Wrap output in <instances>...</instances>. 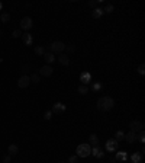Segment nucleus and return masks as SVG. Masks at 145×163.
<instances>
[{"label": "nucleus", "mask_w": 145, "mask_h": 163, "mask_svg": "<svg viewBox=\"0 0 145 163\" xmlns=\"http://www.w3.org/2000/svg\"><path fill=\"white\" fill-rule=\"evenodd\" d=\"M125 140H126V141H128L129 144L135 143V141H136V133H134V131L126 133V134H125Z\"/></svg>", "instance_id": "obj_11"}, {"label": "nucleus", "mask_w": 145, "mask_h": 163, "mask_svg": "<svg viewBox=\"0 0 145 163\" xmlns=\"http://www.w3.org/2000/svg\"><path fill=\"white\" fill-rule=\"evenodd\" d=\"M29 67H31V66H23V67H22V70H23V72H28Z\"/></svg>", "instance_id": "obj_36"}, {"label": "nucleus", "mask_w": 145, "mask_h": 163, "mask_svg": "<svg viewBox=\"0 0 145 163\" xmlns=\"http://www.w3.org/2000/svg\"><path fill=\"white\" fill-rule=\"evenodd\" d=\"M50 53H52L54 55L55 54H62L64 51H65V44L62 42V41H54V42H51V45H50Z\"/></svg>", "instance_id": "obj_2"}, {"label": "nucleus", "mask_w": 145, "mask_h": 163, "mask_svg": "<svg viewBox=\"0 0 145 163\" xmlns=\"http://www.w3.org/2000/svg\"><path fill=\"white\" fill-rule=\"evenodd\" d=\"M22 41H23V44L25 45H32V42H34V37L29 34V32H25V34H22Z\"/></svg>", "instance_id": "obj_10"}, {"label": "nucleus", "mask_w": 145, "mask_h": 163, "mask_svg": "<svg viewBox=\"0 0 145 163\" xmlns=\"http://www.w3.org/2000/svg\"><path fill=\"white\" fill-rule=\"evenodd\" d=\"M91 154H94L96 157H103V156H105V153L100 152V147H99V146H94V147L91 149Z\"/></svg>", "instance_id": "obj_18"}, {"label": "nucleus", "mask_w": 145, "mask_h": 163, "mask_svg": "<svg viewBox=\"0 0 145 163\" xmlns=\"http://www.w3.org/2000/svg\"><path fill=\"white\" fill-rule=\"evenodd\" d=\"M29 83H31V79H29V76H26V74L20 76L19 80H17V86H19L20 89H26V87L29 86Z\"/></svg>", "instance_id": "obj_7"}, {"label": "nucleus", "mask_w": 145, "mask_h": 163, "mask_svg": "<svg viewBox=\"0 0 145 163\" xmlns=\"http://www.w3.org/2000/svg\"><path fill=\"white\" fill-rule=\"evenodd\" d=\"M115 140H117V141H120V140H125V133H124L122 130L116 131V134H115Z\"/></svg>", "instance_id": "obj_23"}, {"label": "nucleus", "mask_w": 145, "mask_h": 163, "mask_svg": "<svg viewBox=\"0 0 145 163\" xmlns=\"http://www.w3.org/2000/svg\"><path fill=\"white\" fill-rule=\"evenodd\" d=\"M119 149V141L117 140H115V138H110V140H107L106 141V150L107 152H116Z\"/></svg>", "instance_id": "obj_5"}, {"label": "nucleus", "mask_w": 145, "mask_h": 163, "mask_svg": "<svg viewBox=\"0 0 145 163\" xmlns=\"http://www.w3.org/2000/svg\"><path fill=\"white\" fill-rule=\"evenodd\" d=\"M44 60H45L48 64H51V63L55 61V55H54L52 53H45V54H44Z\"/></svg>", "instance_id": "obj_16"}, {"label": "nucleus", "mask_w": 145, "mask_h": 163, "mask_svg": "<svg viewBox=\"0 0 145 163\" xmlns=\"http://www.w3.org/2000/svg\"><path fill=\"white\" fill-rule=\"evenodd\" d=\"M58 61H60V64H62V66H68V64H70V58H68V55L64 54V53L58 55Z\"/></svg>", "instance_id": "obj_14"}, {"label": "nucleus", "mask_w": 145, "mask_h": 163, "mask_svg": "<svg viewBox=\"0 0 145 163\" xmlns=\"http://www.w3.org/2000/svg\"><path fill=\"white\" fill-rule=\"evenodd\" d=\"M103 86H102V83H96L94 86H93V90H100Z\"/></svg>", "instance_id": "obj_33"}, {"label": "nucleus", "mask_w": 145, "mask_h": 163, "mask_svg": "<svg viewBox=\"0 0 145 163\" xmlns=\"http://www.w3.org/2000/svg\"><path fill=\"white\" fill-rule=\"evenodd\" d=\"M90 146H99V138H97V135H96V134H90Z\"/></svg>", "instance_id": "obj_20"}, {"label": "nucleus", "mask_w": 145, "mask_h": 163, "mask_svg": "<svg viewBox=\"0 0 145 163\" xmlns=\"http://www.w3.org/2000/svg\"><path fill=\"white\" fill-rule=\"evenodd\" d=\"M7 152H9V156H16L19 153V147L16 144H10L9 149H7Z\"/></svg>", "instance_id": "obj_17"}, {"label": "nucleus", "mask_w": 145, "mask_h": 163, "mask_svg": "<svg viewBox=\"0 0 145 163\" xmlns=\"http://www.w3.org/2000/svg\"><path fill=\"white\" fill-rule=\"evenodd\" d=\"M142 159H144V154H141V153H138V152H135V153L131 154V160H132V163H141Z\"/></svg>", "instance_id": "obj_12"}, {"label": "nucleus", "mask_w": 145, "mask_h": 163, "mask_svg": "<svg viewBox=\"0 0 145 163\" xmlns=\"http://www.w3.org/2000/svg\"><path fill=\"white\" fill-rule=\"evenodd\" d=\"M51 111H52V114H58V115H61V114L65 112V105L61 103V102H55Z\"/></svg>", "instance_id": "obj_9"}, {"label": "nucleus", "mask_w": 145, "mask_h": 163, "mask_svg": "<svg viewBox=\"0 0 145 163\" xmlns=\"http://www.w3.org/2000/svg\"><path fill=\"white\" fill-rule=\"evenodd\" d=\"M115 106V101L110 96H102L97 99V109L99 111H110Z\"/></svg>", "instance_id": "obj_1"}, {"label": "nucleus", "mask_w": 145, "mask_h": 163, "mask_svg": "<svg viewBox=\"0 0 145 163\" xmlns=\"http://www.w3.org/2000/svg\"><path fill=\"white\" fill-rule=\"evenodd\" d=\"M113 10H115L113 5H109V3H107V5H106V7L103 9V12H105V13H113Z\"/></svg>", "instance_id": "obj_27"}, {"label": "nucleus", "mask_w": 145, "mask_h": 163, "mask_svg": "<svg viewBox=\"0 0 145 163\" xmlns=\"http://www.w3.org/2000/svg\"><path fill=\"white\" fill-rule=\"evenodd\" d=\"M77 160H79V156H71L68 159V163H77Z\"/></svg>", "instance_id": "obj_32"}, {"label": "nucleus", "mask_w": 145, "mask_h": 163, "mask_svg": "<svg viewBox=\"0 0 145 163\" xmlns=\"http://www.w3.org/2000/svg\"><path fill=\"white\" fill-rule=\"evenodd\" d=\"M0 20H2L3 23H7L10 20V13L9 12H3L2 15H0Z\"/></svg>", "instance_id": "obj_21"}, {"label": "nucleus", "mask_w": 145, "mask_h": 163, "mask_svg": "<svg viewBox=\"0 0 145 163\" xmlns=\"http://www.w3.org/2000/svg\"><path fill=\"white\" fill-rule=\"evenodd\" d=\"M105 15V12H103V9H100V7H96L93 12H91V18L93 19H99V18H102Z\"/></svg>", "instance_id": "obj_13"}, {"label": "nucleus", "mask_w": 145, "mask_h": 163, "mask_svg": "<svg viewBox=\"0 0 145 163\" xmlns=\"http://www.w3.org/2000/svg\"><path fill=\"white\" fill-rule=\"evenodd\" d=\"M32 25H34L32 18L25 16V18H22V19H20V29H23V31H29V29L32 28Z\"/></svg>", "instance_id": "obj_4"}, {"label": "nucleus", "mask_w": 145, "mask_h": 163, "mask_svg": "<svg viewBox=\"0 0 145 163\" xmlns=\"http://www.w3.org/2000/svg\"><path fill=\"white\" fill-rule=\"evenodd\" d=\"M10 157H12V156H9V154L5 156V157H3V162H5V163H10Z\"/></svg>", "instance_id": "obj_35"}, {"label": "nucleus", "mask_w": 145, "mask_h": 163, "mask_svg": "<svg viewBox=\"0 0 145 163\" xmlns=\"http://www.w3.org/2000/svg\"><path fill=\"white\" fill-rule=\"evenodd\" d=\"M77 92L80 93V95H87V93H89V86L80 85V86H79V89H77Z\"/></svg>", "instance_id": "obj_22"}, {"label": "nucleus", "mask_w": 145, "mask_h": 163, "mask_svg": "<svg viewBox=\"0 0 145 163\" xmlns=\"http://www.w3.org/2000/svg\"><path fill=\"white\" fill-rule=\"evenodd\" d=\"M2 7H3V3H2V2H0V10H2Z\"/></svg>", "instance_id": "obj_37"}, {"label": "nucleus", "mask_w": 145, "mask_h": 163, "mask_svg": "<svg viewBox=\"0 0 145 163\" xmlns=\"http://www.w3.org/2000/svg\"><path fill=\"white\" fill-rule=\"evenodd\" d=\"M138 73H139L141 76L145 74V66H144V64H139V66H138Z\"/></svg>", "instance_id": "obj_30"}, {"label": "nucleus", "mask_w": 145, "mask_h": 163, "mask_svg": "<svg viewBox=\"0 0 145 163\" xmlns=\"http://www.w3.org/2000/svg\"><path fill=\"white\" fill-rule=\"evenodd\" d=\"M52 118V111H46L45 114H44V120L45 121H50Z\"/></svg>", "instance_id": "obj_28"}, {"label": "nucleus", "mask_w": 145, "mask_h": 163, "mask_svg": "<svg viewBox=\"0 0 145 163\" xmlns=\"http://www.w3.org/2000/svg\"><path fill=\"white\" fill-rule=\"evenodd\" d=\"M12 37H13V38H19V37H22V31H20V29H15V31L12 32Z\"/></svg>", "instance_id": "obj_31"}, {"label": "nucleus", "mask_w": 145, "mask_h": 163, "mask_svg": "<svg viewBox=\"0 0 145 163\" xmlns=\"http://www.w3.org/2000/svg\"><path fill=\"white\" fill-rule=\"evenodd\" d=\"M52 73H54V68L51 66H44V67L39 68V76L50 77V76H52Z\"/></svg>", "instance_id": "obj_8"}, {"label": "nucleus", "mask_w": 145, "mask_h": 163, "mask_svg": "<svg viewBox=\"0 0 145 163\" xmlns=\"http://www.w3.org/2000/svg\"><path fill=\"white\" fill-rule=\"evenodd\" d=\"M136 140H138V141H141L142 144L145 143V134H144V130H141V131H139V134L136 135Z\"/></svg>", "instance_id": "obj_26"}, {"label": "nucleus", "mask_w": 145, "mask_h": 163, "mask_svg": "<svg viewBox=\"0 0 145 163\" xmlns=\"http://www.w3.org/2000/svg\"><path fill=\"white\" fill-rule=\"evenodd\" d=\"M65 50H67V53H74L76 51V47L72 45V44H70V45H65Z\"/></svg>", "instance_id": "obj_29"}, {"label": "nucleus", "mask_w": 145, "mask_h": 163, "mask_svg": "<svg viewBox=\"0 0 145 163\" xmlns=\"http://www.w3.org/2000/svg\"><path fill=\"white\" fill-rule=\"evenodd\" d=\"M129 128H131V131H134V133H139L141 130H144V124H142L139 120H134V121L129 122Z\"/></svg>", "instance_id": "obj_6"}, {"label": "nucleus", "mask_w": 145, "mask_h": 163, "mask_svg": "<svg viewBox=\"0 0 145 163\" xmlns=\"http://www.w3.org/2000/svg\"><path fill=\"white\" fill-rule=\"evenodd\" d=\"M29 79H31V82H32L34 85H38V83H39V80H41V76H39V74H36V73H32V76H31Z\"/></svg>", "instance_id": "obj_24"}, {"label": "nucleus", "mask_w": 145, "mask_h": 163, "mask_svg": "<svg viewBox=\"0 0 145 163\" xmlns=\"http://www.w3.org/2000/svg\"><path fill=\"white\" fill-rule=\"evenodd\" d=\"M77 154L76 156H79V157H87V156H90L91 154V146L90 144H79V147H77Z\"/></svg>", "instance_id": "obj_3"}, {"label": "nucleus", "mask_w": 145, "mask_h": 163, "mask_svg": "<svg viewBox=\"0 0 145 163\" xmlns=\"http://www.w3.org/2000/svg\"><path fill=\"white\" fill-rule=\"evenodd\" d=\"M89 6L96 9V6H97V2H94V0H91V2H89Z\"/></svg>", "instance_id": "obj_34"}, {"label": "nucleus", "mask_w": 145, "mask_h": 163, "mask_svg": "<svg viewBox=\"0 0 145 163\" xmlns=\"http://www.w3.org/2000/svg\"><path fill=\"white\" fill-rule=\"evenodd\" d=\"M80 80L83 82V85H84V86H87V85L90 83V80H91V74L86 72V73H83V74L80 76Z\"/></svg>", "instance_id": "obj_15"}, {"label": "nucleus", "mask_w": 145, "mask_h": 163, "mask_svg": "<svg viewBox=\"0 0 145 163\" xmlns=\"http://www.w3.org/2000/svg\"><path fill=\"white\" fill-rule=\"evenodd\" d=\"M126 159H128V154H126L125 152H119V153L116 154V157H115L116 162H125Z\"/></svg>", "instance_id": "obj_19"}, {"label": "nucleus", "mask_w": 145, "mask_h": 163, "mask_svg": "<svg viewBox=\"0 0 145 163\" xmlns=\"http://www.w3.org/2000/svg\"><path fill=\"white\" fill-rule=\"evenodd\" d=\"M58 163H64V162H58Z\"/></svg>", "instance_id": "obj_38"}, {"label": "nucleus", "mask_w": 145, "mask_h": 163, "mask_svg": "<svg viewBox=\"0 0 145 163\" xmlns=\"http://www.w3.org/2000/svg\"><path fill=\"white\" fill-rule=\"evenodd\" d=\"M35 54L36 55H44L45 54V48L41 45V47H35Z\"/></svg>", "instance_id": "obj_25"}]
</instances>
